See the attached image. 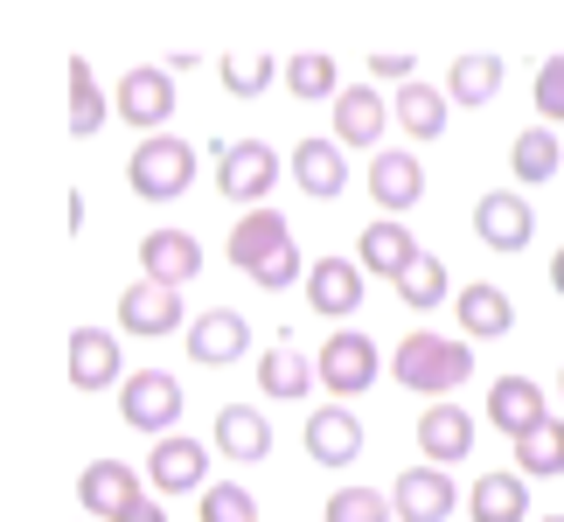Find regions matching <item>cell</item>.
I'll return each mask as SVG.
<instances>
[{
	"label": "cell",
	"instance_id": "6da1fadb",
	"mask_svg": "<svg viewBox=\"0 0 564 522\" xmlns=\"http://www.w3.org/2000/svg\"><path fill=\"white\" fill-rule=\"evenodd\" d=\"M230 265H237V272H251L258 286L286 293L293 279H300V251H293L286 216H279V209H245V224L230 230Z\"/></svg>",
	"mask_w": 564,
	"mask_h": 522
},
{
	"label": "cell",
	"instance_id": "7a4b0ae2",
	"mask_svg": "<svg viewBox=\"0 0 564 522\" xmlns=\"http://www.w3.org/2000/svg\"><path fill=\"white\" fill-rule=\"evenodd\" d=\"M390 377H398L411 398H446L453 383L474 377V348L467 341H440V335H411L390 356Z\"/></svg>",
	"mask_w": 564,
	"mask_h": 522
},
{
	"label": "cell",
	"instance_id": "3957f363",
	"mask_svg": "<svg viewBox=\"0 0 564 522\" xmlns=\"http://www.w3.org/2000/svg\"><path fill=\"white\" fill-rule=\"evenodd\" d=\"M126 182H133V195H147V203H175V195L195 182V146L175 140V133L140 140L133 161H126Z\"/></svg>",
	"mask_w": 564,
	"mask_h": 522
},
{
	"label": "cell",
	"instance_id": "277c9868",
	"mask_svg": "<svg viewBox=\"0 0 564 522\" xmlns=\"http://www.w3.org/2000/svg\"><path fill=\"white\" fill-rule=\"evenodd\" d=\"M112 112L126 126H140V133H161V126L175 119V70H167V63H133L112 91Z\"/></svg>",
	"mask_w": 564,
	"mask_h": 522
},
{
	"label": "cell",
	"instance_id": "5b68a950",
	"mask_svg": "<svg viewBox=\"0 0 564 522\" xmlns=\"http://www.w3.org/2000/svg\"><path fill=\"white\" fill-rule=\"evenodd\" d=\"M119 418L133 425V432H175L182 383L167 377V369H133V377L119 383Z\"/></svg>",
	"mask_w": 564,
	"mask_h": 522
},
{
	"label": "cell",
	"instance_id": "8992f818",
	"mask_svg": "<svg viewBox=\"0 0 564 522\" xmlns=\"http://www.w3.org/2000/svg\"><path fill=\"white\" fill-rule=\"evenodd\" d=\"M279 182V154L265 140H230L216 146V188L230 195V203H265Z\"/></svg>",
	"mask_w": 564,
	"mask_h": 522
},
{
	"label": "cell",
	"instance_id": "52a82bcc",
	"mask_svg": "<svg viewBox=\"0 0 564 522\" xmlns=\"http://www.w3.org/2000/svg\"><path fill=\"white\" fill-rule=\"evenodd\" d=\"M377 369H383V356H377L370 335L341 328V335L321 341V383H328V398H362L377 383Z\"/></svg>",
	"mask_w": 564,
	"mask_h": 522
},
{
	"label": "cell",
	"instance_id": "ba28073f",
	"mask_svg": "<svg viewBox=\"0 0 564 522\" xmlns=\"http://www.w3.org/2000/svg\"><path fill=\"white\" fill-rule=\"evenodd\" d=\"M474 230H481L488 251H523L536 237V209L516 188H488L481 203H474Z\"/></svg>",
	"mask_w": 564,
	"mask_h": 522
},
{
	"label": "cell",
	"instance_id": "9c48e42d",
	"mask_svg": "<svg viewBox=\"0 0 564 522\" xmlns=\"http://www.w3.org/2000/svg\"><path fill=\"white\" fill-rule=\"evenodd\" d=\"M390 509H398L404 522H446L453 509H460V494H453L446 467L432 460V467H404V474H398V488H390Z\"/></svg>",
	"mask_w": 564,
	"mask_h": 522
},
{
	"label": "cell",
	"instance_id": "30bf717a",
	"mask_svg": "<svg viewBox=\"0 0 564 522\" xmlns=\"http://www.w3.org/2000/svg\"><path fill=\"white\" fill-rule=\"evenodd\" d=\"M119 328L126 335H175L182 328V286L167 279H140L119 293Z\"/></svg>",
	"mask_w": 564,
	"mask_h": 522
},
{
	"label": "cell",
	"instance_id": "8fae6325",
	"mask_svg": "<svg viewBox=\"0 0 564 522\" xmlns=\"http://www.w3.org/2000/svg\"><path fill=\"white\" fill-rule=\"evenodd\" d=\"M147 481H154L161 494H188L209 481V446L182 439V432H161V446L147 453Z\"/></svg>",
	"mask_w": 564,
	"mask_h": 522
},
{
	"label": "cell",
	"instance_id": "7c38bea8",
	"mask_svg": "<svg viewBox=\"0 0 564 522\" xmlns=\"http://www.w3.org/2000/svg\"><path fill=\"white\" fill-rule=\"evenodd\" d=\"M307 307L328 314V320L356 314L362 307V258H314L307 265Z\"/></svg>",
	"mask_w": 564,
	"mask_h": 522
},
{
	"label": "cell",
	"instance_id": "4fadbf2b",
	"mask_svg": "<svg viewBox=\"0 0 564 522\" xmlns=\"http://www.w3.org/2000/svg\"><path fill=\"white\" fill-rule=\"evenodd\" d=\"M307 453L321 467H349L356 453H362V418L349 404H321V411H307Z\"/></svg>",
	"mask_w": 564,
	"mask_h": 522
},
{
	"label": "cell",
	"instance_id": "5bb4252c",
	"mask_svg": "<svg viewBox=\"0 0 564 522\" xmlns=\"http://www.w3.org/2000/svg\"><path fill=\"white\" fill-rule=\"evenodd\" d=\"M140 272L147 279H167V286H188L203 272V244L188 230H147L140 237Z\"/></svg>",
	"mask_w": 564,
	"mask_h": 522
},
{
	"label": "cell",
	"instance_id": "9a60e30c",
	"mask_svg": "<svg viewBox=\"0 0 564 522\" xmlns=\"http://www.w3.org/2000/svg\"><path fill=\"white\" fill-rule=\"evenodd\" d=\"M245 341H251V328H245V314H230V307H209V314H195L188 320V356L195 362H237L245 356Z\"/></svg>",
	"mask_w": 564,
	"mask_h": 522
},
{
	"label": "cell",
	"instance_id": "2e32d148",
	"mask_svg": "<svg viewBox=\"0 0 564 522\" xmlns=\"http://www.w3.org/2000/svg\"><path fill=\"white\" fill-rule=\"evenodd\" d=\"M530 509V474L523 467H509V474H481L467 494V515L474 522H523Z\"/></svg>",
	"mask_w": 564,
	"mask_h": 522
},
{
	"label": "cell",
	"instance_id": "e0dca14e",
	"mask_svg": "<svg viewBox=\"0 0 564 522\" xmlns=\"http://www.w3.org/2000/svg\"><path fill=\"white\" fill-rule=\"evenodd\" d=\"M383 126H390V105L370 91V84H341V98H335V140L341 146H377L383 140Z\"/></svg>",
	"mask_w": 564,
	"mask_h": 522
},
{
	"label": "cell",
	"instance_id": "ac0fdd59",
	"mask_svg": "<svg viewBox=\"0 0 564 522\" xmlns=\"http://www.w3.org/2000/svg\"><path fill=\"white\" fill-rule=\"evenodd\" d=\"M419 453H432L440 467L467 460V453H474V418H467L460 404H425V418H419Z\"/></svg>",
	"mask_w": 564,
	"mask_h": 522
},
{
	"label": "cell",
	"instance_id": "d6986e66",
	"mask_svg": "<svg viewBox=\"0 0 564 522\" xmlns=\"http://www.w3.org/2000/svg\"><path fill=\"white\" fill-rule=\"evenodd\" d=\"M70 383H77V390H112V383H119V335L77 328V335H70Z\"/></svg>",
	"mask_w": 564,
	"mask_h": 522
},
{
	"label": "cell",
	"instance_id": "ffe728a7",
	"mask_svg": "<svg viewBox=\"0 0 564 522\" xmlns=\"http://www.w3.org/2000/svg\"><path fill=\"white\" fill-rule=\"evenodd\" d=\"M216 453L224 460H265L272 453V425H265V411H245V404H224L216 411Z\"/></svg>",
	"mask_w": 564,
	"mask_h": 522
},
{
	"label": "cell",
	"instance_id": "44dd1931",
	"mask_svg": "<svg viewBox=\"0 0 564 522\" xmlns=\"http://www.w3.org/2000/svg\"><path fill=\"white\" fill-rule=\"evenodd\" d=\"M488 418L509 432V439H523L530 425H544V390H536L530 377H495V398H488Z\"/></svg>",
	"mask_w": 564,
	"mask_h": 522
},
{
	"label": "cell",
	"instance_id": "7402d4cb",
	"mask_svg": "<svg viewBox=\"0 0 564 522\" xmlns=\"http://www.w3.org/2000/svg\"><path fill=\"white\" fill-rule=\"evenodd\" d=\"M293 182L307 188V195H341L349 188V167H341V140H300L293 146Z\"/></svg>",
	"mask_w": 564,
	"mask_h": 522
},
{
	"label": "cell",
	"instance_id": "603a6c76",
	"mask_svg": "<svg viewBox=\"0 0 564 522\" xmlns=\"http://www.w3.org/2000/svg\"><path fill=\"white\" fill-rule=\"evenodd\" d=\"M140 494V481H133V467L126 460H91L84 467V481H77V502L91 509V515H112L119 522V509Z\"/></svg>",
	"mask_w": 564,
	"mask_h": 522
},
{
	"label": "cell",
	"instance_id": "cb8c5ba5",
	"mask_svg": "<svg viewBox=\"0 0 564 522\" xmlns=\"http://www.w3.org/2000/svg\"><path fill=\"white\" fill-rule=\"evenodd\" d=\"M314 377H321V362H307L293 341H279V348H265V356H258V390H265V398H286V404H300Z\"/></svg>",
	"mask_w": 564,
	"mask_h": 522
},
{
	"label": "cell",
	"instance_id": "d4e9b609",
	"mask_svg": "<svg viewBox=\"0 0 564 522\" xmlns=\"http://www.w3.org/2000/svg\"><path fill=\"white\" fill-rule=\"evenodd\" d=\"M460 328H467V341H502L509 328H516V307H509V293L502 286H474L460 293Z\"/></svg>",
	"mask_w": 564,
	"mask_h": 522
},
{
	"label": "cell",
	"instance_id": "484cf974",
	"mask_svg": "<svg viewBox=\"0 0 564 522\" xmlns=\"http://www.w3.org/2000/svg\"><path fill=\"white\" fill-rule=\"evenodd\" d=\"M356 258H362V272H377V279H404V265L419 258V244H411V230L404 224H370L362 230V244H356Z\"/></svg>",
	"mask_w": 564,
	"mask_h": 522
},
{
	"label": "cell",
	"instance_id": "4316f807",
	"mask_svg": "<svg viewBox=\"0 0 564 522\" xmlns=\"http://www.w3.org/2000/svg\"><path fill=\"white\" fill-rule=\"evenodd\" d=\"M370 195L383 209H411L425 195V167L411 161V154H377L370 161Z\"/></svg>",
	"mask_w": 564,
	"mask_h": 522
},
{
	"label": "cell",
	"instance_id": "83f0119b",
	"mask_svg": "<svg viewBox=\"0 0 564 522\" xmlns=\"http://www.w3.org/2000/svg\"><path fill=\"white\" fill-rule=\"evenodd\" d=\"M390 119H398L411 140H440L446 133V91H432V84L411 77L404 91H398V105H390Z\"/></svg>",
	"mask_w": 564,
	"mask_h": 522
},
{
	"label": "cell",
	"instance_id": "f1b7e54d",
	"mask_svg": "<svg viewBox=\"0 0 564 522\" xmlns=\"http://www.w3.org/2000/svg\"><path fill=\"white\" fill-rule=\"evenodd\" d=\"M516 467H523L530 481H551V474H564V418L530 425L523 439H516Z\"/></svg>",
	"mask_w": 564,
	"mask_h": 522
},
{
	"label": "cell",
	"instance_id": "f546056e",
	"mask_svg": "<svg viewBox=\"0 0 564 522\" xmlns=\"http://www.w3.org/2000/svg\"><path fill=\"white\" fill-rule=\"evenodd\" d=\"M557 133H551V126H530V133H516V146H509V167H516V182H551V174H557Z\"/></svg>",
	"mask_w": 564,
	"mask_h": 522
},
{
	"label": "cell",
	"instance_id": "4dcf8cb0",
	"mask_svg": "<svg viewBox=\"0 0 564 522\" xmlns=\"http://www.w3.org/2000/svg\"><path fill=\"white\" fill-rule=\"evenodd\" d=\"M495 91H502V56H460L446 70V98L460 105H488Z\"/></svg>",
	"mask_w": 564,
	"mask_h": 522
},
{
	"label": "cell",
	"instance_id": "1f68e13d",
	"mask_svg": "<svg viewBox=\"0 0 564 522\" xmlns=\"http://www.w3.org/2000/svg\"><path fill=\"white\" fill-rule=\"evenodd\" d=\"M286 91H293V98H328V105H335V98H341V63L321 56V50H314V56H293V63H286Z\"/></svg>",
	"mask_w": 564,
	"mask_h": 522
},
{
	"label": "cell",
	"instance_id": "d6a6232c",
	"mask_svg": "<svg viewBox=\"0 0 564 522\" xmlns=\"http://www.w3.org/2000/svg\"><path fill=\"white\" fill-rule=\"evenodd\" d=\"M105 126V91H98V70L91 63H70V133H98Z\"/></svg>",
	"mask_w": 564,
	"mask_h": 522
},
{
	"label": "cell",
	"instance_id": "836d02e7",
	"mask_svg": "<svg viewBox=\"0 0 564 522\" xmlns=\"http://www.w3.org/2000/svg\"><path fill=\"white\" fill-rule=\"evenodd\" d=\"M398 293H404V307H440V300H446V265H440L432 251H419V258L404 265Z\"/></svg>",
	"mask_w": 564,
	"mask_h": 522
},
{
	"label": "cell",
	"instance_id": "e575fe53",
	"mask_svg": "<svg viewBox=\"0 0 564 522\" xmlns=\"http://www.w3.org/2000/svg\"><path fill=\"white\" fill-rule=\"evenodd\" d=\"M398 509L383 502V494H370V488H335L328 494V522H390Z\"/></svg>",
	"mask_w": 564,
	"mask_h": 522
},
{
	"label": "cell",
	"instance_id": "d590c367",
	"mask_svg": "<svg viewBox=\"0 0 564 522\" xmlns=\"http://www.w3.org/2000/svg\"><path fill=\"white\" fill-rule=\"evenodd\" d=\"M203 522H258L251 488H237V481H216V488H203Z\"/></svg>",
	"mask_w": 564,
	"mask_h": 522
},
{
	"label": "cell",
	"instance_id": "8d00e7d4",
	"mask_svg": "<svg viewBox=\"0 0 564 522\" xmlns=\"http://www.w3.org/2000/svg\"><path fill=\"white\" fill-rule=\"evenodd\" d=\"M265 84H272V63H265V56H230V63H224V91H230V98H258Z\"/></svg>",
	"mask_w": 564,
	"mask_h": 522
},
{
	"label": "cell",
	"instance_id": "74e56055",
	"mask_svg": "<svg viewBox=\"0 0 564 522\" xmlns=\"http://www.w3.org/2000/svg\"><path fill=\"white\" fill-rule=\"evenodd\" d=\"M536 112H544V119H564V56H551L544 70H536Z\"/></svg>",
	"mask_w": 564,
	"mask_h": 522
},
{
	"label": "cell",
	"instance_id": "f35d334b",
	"mask_svg": "<svg viewBox=\"0 0 564 522\" xmlns=\"http://www.w3.org/2000/svg\"><path fill=\"white\" fill-rule=\"evenodd\" d=\"M119 522H167V509H161V502H154V494H147V488H140V494H133V502H126V509H119Z\"/></svg>",
	"mask_w": 564,
	"mask_h": 522
},
{
	"label": "cell",
	"instance_id": "ab89813d",
	"mask_svg": "<svg viewBox=\"0 0 564 522\" xmlns=\"http://www.w3.org/2000/svg\"><path fill=\"white\" fill-rule=\"evenodd\" d=\"M377 77H411V56H370Z\"/></svg>",
	"mask_w": 564,
	"mask_h": 522
},
{
	"label": "cell",
	"instance_id": "60d3db41",
	"mask_svg": "<svg viewBox=\"0 0 564 522\" xmlns=\"http://www.w3.org/2000/svg\"><path fill=\"white\" fill-rule=\"evenodd\" d=\"M551 286H557V300H564V244L551 251Z\"/></svg>",
	"mask_w": 564,
	"mask_h": 522
},
{
	"label": "cell",
	"instance_id": "b9f144b4",
	"mask_svg": "<svg viewBox=\"0 0 564 522\" xmlns=\"http://www.w3.org/2000/svg\"><path fill=\"white\" fill-rule=\"evenodd\" d=\"M536 522H564V515H536Z\"/></svg>",
	"mask_w": 564,
	"mask_h": 522
},
{
	"label": "cell",
	"instance_id": "7bdbcfd3",
	"mask_svg": "<svg viewBox=\"0 0 564 522\" xmlns=\"http://www.w3.org/2000/svg\"><path fill=\"white\" fill-rule=\"evenodd\" d=\"M557 390H564V369H557Z\"/></svg>",
	"mask_w": 564,
	"mask_h": 522
}]
</instances>
